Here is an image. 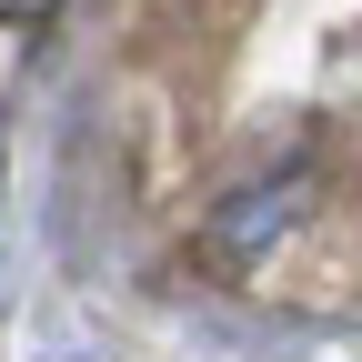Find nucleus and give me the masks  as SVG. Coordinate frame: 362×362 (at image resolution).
Returning <instances> with one entry per match:
<instances>
[{
  "label": "nucleus",
  "instance_id": "1",
  "mask_svg": "<svg viewBox=\"0 0 362 362\" xmlns=\"http://www.w3.org/2000/svg\"><path fill=\"white\" fill-rule=\"evenodd\" d=\"M302 221V171H282V181H252V192H232L211 211V262H232V272H252L272 242H282Z\"/></svg>",
  "mask_w": 362,
  "mask_h": 362
},
{
  "label": "nucleus",
  "instance_id": "2",
  "mask_svg": "<svg viewBox=\"0 0 362 362\" xmlns=\"http://www.w3.org/2000/svg\"><path fill=\"white\" fill-rule=\"evenodd\" d=\"M51 11H61V0H0V21H11V30H40Z\"/></svg>",
  "mask_w": 362,
  "mask_h": 362
}]
</instances>
